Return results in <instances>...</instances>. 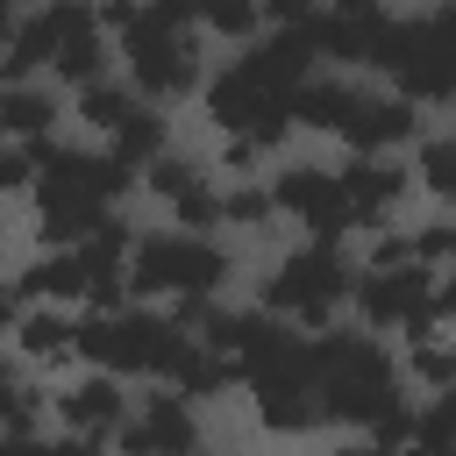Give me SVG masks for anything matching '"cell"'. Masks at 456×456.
<instances>
[{"instance_id":"1","label":"cell","mask_w":456,"mask_h":456,"mask_svg":"<svg viewBox=\"0 0 456 456\" xmlns=\"http://www.w3.org/2000/svg\"><path fill=\"white\" fill-rule=\"evenodd\" d=\"M114 71L128 78V93L142 107L171 114V107L200 100V86L214 71V50H207L185 0H150V7H135V28L114 43Z\"/></svg>"},{"instance_id":"2","label":"cell","mask_w":456,"mask_h":456,"mask_svg":"<svg viewBox=\"0 0 456 456\" xmlns=\"http://www.w3.org/2000/svg\"><path fill=\"white\" fill-rule=\"evenodd\" d=\"M242 256L228 235H178V228H142L128 256V299L135 306H178V299H228Z\"/></svg>"},{"instance_id":"3","label":"cell","mask_w":456,"mask_h":456,"mask_svg":"<svg viewBox=\"0 0 456 456\" xmlns=\"http://www.w3.org/2000/svg\"><path fill=\"white\" fill-rule=\"evenodd\" d=\"M349 285H356V256L328 249V242H292L285 256H271L256 271V299L271 321H285L292 335H328L349 314Z\"/></svg>"},{"instance_id":"4","label":"cell","mask_w":456,"mask_h":456,"mask_svg":"<svg viewBox=\"0 0 456 456\" xmlns=\"http://www.w3.org/2000/svg\"><path fill=\"white\" fill-rule=\"evenodd\" d=\"M370 86L413 100L420 114L428 107H456V0L392 14L385 43H378V64H370Z\"/></svg>"},{"instance_id":"5","label":"cell","mask_w":456,"mask_h":456,"mask_svg":"<svg viewBox=\"0 0 456 456\" xmlns=\"http://www.w3.org/2000/svg\"><path fill=\"white\" fill-rule=\"evenodd\" d=\"M192 349L185 328H171L164 306H121V314H78V370L121 378V385H171L178 356Z\"/></svg>"},{"instance_id":"6","label":"cell","mask_w":456,"mask_h":456,"mask_svg":"<svg viewBox=\"0 0 456 456\" xmlns=\"http://www.w3.org/2000/svg\"><path fill=\"white\" fill-rule=\"evenodd\" d=\"M264 185H271L278 221L299 228V242H328V249H349V242H356V214H349V200H342L335 164H321V157H278V164L264 171Z\"/></svg>"},{"instance_id":"7","label":"cell","mask_w":456,"mask_h":456,"mask_svg":"<svg viewBox=\"0 0 456 456\" xmlns=\"http://www.w3.org/2000/svg\"><path fill=\"white\" fill-rule=\"evenodd\" d=\"M242 392H249V420H256L271 442H306V435H321V428H328V420H321V392H314L306 335H299V349H292V356H278V363L249 370V378H242Z\"/></svg>"},{"instance_id":"8","label":"cell","mask_w":456,"mask_h":456,"mask_svg":"<svg viewBox=\"0 0 456 456\" xmlns=\"http://www.w3.org/2000/svg\"><path fill=\"white\" fill-rule=\"evenodd\" d=\"M435 321V271L428 264H399V271H356L349 285V328L399 342L406 328Z\"/></svg>"},{"instance_id":"9","label":"cell","mask_w":456,"mask_h":456,"mask_svg":"<svg viewBox=\"0 0 456 456\" xmlns=\"http://www.w3.org/2000/svg\"><path fill=\"white\" fill-rule=\"evenodd\" d=\"M135 413V392L121 378H100V370H71L64 385H50V420H57V442H86V449H114V435L128 428Z\"/></svg>"},{"instance_id":"10","label":"cell","mask_w":456,"mask_h":456,"mask_svg":"<svg viewBox=\"0 0 456 456\" xmlns=\"http://www.w3.org/2000/svg\"><path fill=\"white\" fill-rule=\"evenodd\" d=\"M200 449H207L200 406H192V399H178L171 385H142V392H135L128 428L114 435V456H200Z\"/></svg>"},{"instance_id":"11","label":"cell","mask_w":456,"mask_h":456,"mask_svg":"<svg viewBox=\"0 0 456 456\" xmlns=\"http://www.w3.org/2000/svg\"><path fill=\"white\" fill-rule=\"evenodd\" d=\"M335 178H342V200H349V214H356V235L392 228L399 207L413 200V164H406V157H342Z\"/></svg>"},{"instance_id":"12","label":"cell","mask_w":456,"mask_h":456,"mask_svg":"<svg viewBox=\"0 0 456 456\" xmlns=\"http://www.w3.org/2000/svg\"><path fill=\"white\" fill-rule=\"evenodd\" d=\"M228 64H235L264 100H292V93L321 71V57H314V43H306L299 28H264V36H256L249 50H235Z\"/></svg>"},{"instance_id":"13","label":"cell","mask_w":456,"mask_h":456,"mask_svg":"<svg viewBox=\"0 0 456 456\" xmlns=\"http://www.w3.org/2000/svg\"><path fill=\"white\" fill-rule=\"evenodd\" d=\"M7 356L36 378H57V370H78V314H57V306H21L14 328H7Z\"/></svg>"},{"instance_id":"14","label":"cell","mask_w":456,"mask_h":456,"mask_svg":"<svg viewBox=\"0 0 456 456\" xmlns=\"http://www.w3.org/2000/svg\"><path fill=\"white\" fill-rule=\"evenodd\" d=\"M363 100H370V78H349V71H314V78H306V86H299L285 107H292V128L342 142Z\"/></svg>"},{"instance_id":"15","label":"cell","mask_w":456,"mask_h":456,"mask_svg":"<svg viewBox=\"0 0 456 456\" xmlns=\"http://www.w3.org/2000/svg\"><path fill=\"white\" fill-rule=\"evenodd\" d=\"M192 107H200V121L214 128V142H228V135H256V121H264L278 100H264L228 57H214V71H207V86H200Z\"/></svg>"},{"instance_id":"16","label":"cell","mask_w":456,"mask_h":456,"mask_svg":"<svg viewBox=\"0 0 456 456\" xmlns=\"http://www.w3.org/2000/svg\"><path fill=\"white\" fill-rule=\"evenodd\" d=\"M64 121H71V100H64L50 78L0 86V142H14V150H43V142H57Z\"/></svg>"},{"instance_id":"17","label":"cell","mask_w":456,"mask_h":456,"mask_svg":"<svg viewBox=\"0 0 456 456\" xmlns=\"http://www.w3.org/2000/svg\"><path fill=\"white\" fill-rule=\"evenodd\" d=\"M14 306H57V314H86V264L78 249H36L28 264L7 271Z\"/></svg>"},{"instance_id":"18","label":"cell","mask_w":456,"mask_h":456,"mask_svg":"<svg viewBox=\"0 0 456 456\" xmlns=\"http://www.w3.org/2000/svg\"><path fill=\"white\" fill-rule=\"evenodd\" d=\"M392 356H399V385H406L413 399L456 392V328L420 321V328H406V335L392 342Z\"/></svg>"},{"instance_id":"19","label":"cell","mask_w":456,"mask_h":456,"mask_svg":"<svg viewBox=\"0 0 456 456\" xmlns=\"http://www.w3.org/2000/svg\"><path fill=\"white\" fill-rule=\"evenodd\" d=\"M200 185H214V164H207L200 150H185V142H171V150H164V157H157V164L135 178V192H150L164 214H171L178 200H192Z\"/></svg>"},{"instance_id":"20","label":"cell","mask_w":456,"mask_h":456,"mask_svg":"<svg viewBox=\"0 0 456 456\" xmlns=\"http://www.w3.org/2000/svg\"><path fill=\"white\" fill-rule=\"evenodd\" d=\"M100 150H107L121 171H135V178H142V171H150V164L171 150V114H157V107H135V114H128V121H121V128H114Z\"/></svg>"},{"instance_id":"21","label":"cell","mask_w":456,"mask_h":456,"mask_svg":"<svg viewBox=\"0 0 456 456\" xmlns=\"http://www.w3.org/2000/svg\"><path fill=\"white\" fill-rule=\"evenodd\" d=\"M406 164H413V192L456 207V128H435L428 121V135L406 150Z\"/></svg>"},{"instance_id":"22","label":"cell","mask_w":456,"mask_h":456,"mask_svg":"<svg viewBox=\"0 0 456 456\" xmlns=\"http://www.w3.org/2000/svg\"><path fill=\"white\" fill-rule=\"evenodd\" d=\"M192 21H200V36H207V50H221V43H228V57H235V50H249V43L271 28L256 0H207V7H192Z\"/></svg>"},{"instance_id":"23","label":"cell","mask_w":456,"mask_h":456,"mask_svg":"<svg viewBox=\"0 0 456 456\" xmlns=\"http://www.w3.org/2000/svg\"><path fill=\"white\" fill-rule=\"evenodd\" d=\"M135 107H142V100L128 93V78H121V71H114V78H100V86H86V93H71V121H78L93 142H107Z\"/></svg>"},{"instance_id":"24","label":"cell","mask_w":456,"mask_h":456,"mask_svg":"<svg viewBox=\"0 0 456 456\" xmlns=\"http://www.w3.org/2000/svg\"><path fill=\"white\" fill-rule=\"evenodd\" d=\"M171 392L178 399H192V406H207V399H228V392H242V370L228 363V356H214V349H185L178 356V370H171Z\"/></svg>"},{"instance_id":"25","label":"cell","mask_w":456,"mask_h":456,"mask_svg":"<svg viewBox=\"0 0 456 456\" xmlns=\"http://www.w3.org/2000/svg\"><path fill=\"white\" fill-rule=\"evenodd\" d=\"M221 185V178H214ZM221 228L228 235H271L278 228V207H271V185L264 178H242V185H221Z\"/></svg>"},{"instance_id":"26","label":"cell","mask_w":456,"mask_h":456,"mask_svg":"<svg viewBox=\"0 0 456 456\" xmlns=\"http://www.w3.org/2000/svg\"><path fill=\"white\" fill-rule=\"evenodd\" d=\"M36 192V150L0 142V200H28Z\"/></svg>"},{"instance_id":"27","label":"cell","mask_w":456,"mask_h":456,"mask_svg":"<svg viewBox=\"0 0 456 456\" xmlns=\"http://www.w3.org/2000/svg\"><path fill=\"white\" fill-rule=\"evenodd\" d=\"M0 456H57V435L36 428V435H0Z\"/></svg>"},{"instance_id":"28","label":"cell","mask_w":456,"mask_h":456,"mask_svg":"<svg viewBox=\"0 0 456 456\" xmlns=\"http://www.w3.org/2000/svg\"><path fill=\"white\" fill-rule=\"evenodd\" d=\"M321 456H385V449H378V442H363V435H342V442H328Z\"/></svg>"},{"instance_id":"29","label":"cell","mask_w":456,"mask_h":456,"mask_svg":"<svg viewBox=\"0 0 456 456\" xmlns=\"http://www.w3.org/2000/svg\"><path fill=\"white\" fill-rule=\"evenodd\" d=\"M14 314H21V306H14V285L0 278V342H7V328H14Z\"/></svg>"},{"instance_id":"30","label":"cell","mask_w":456,"mask_h":456,"mask_svg":"<svg viewBox=\"0 0 456 456\" xmlns=\"http://www.w3.org/2000/svg\"><path fill=\"white\" fill-rule=\"evenodd\" d=\"M14 21H21V7H14V0H0V50L14 43Z\"/></svg>"},{"instance_id":"31","label":"cell","mask_w":456,"mask_h":456,"mask_svg":"<svg viewBox=\"0 0 456 456\" xmlns=\"http://www.w3.org/2000/svg\"><path fill=\"white\" fill-rule=\"evenodd\" d=\"M57 456H107V449H86V442H57Z\"/></svg>"},{"instance_id":"32","label":"cell","mask_w":456,"mask_h":456,"mask_svg":"<svg viewBox=\"0 0 456 456\" xmlns=\"http://www.w3.org/2000/svg\"><path fill=\"white\" fill-rule=\"evenodd\" d=\"M399 456H442V449H399Z\"/></svg>"},{"instance_id":"33","label":"cell","mask_w":456,"mask_h":456,"mask_svg":"<svg viewBox=\"0 0 456 456\" xmlns=\"http://www.w3.org/2000/svg\"><path fill=\"white\" fill-rule=\"evenodd\" d=\"M200 456H207V449H200Z\"/></svg>"}]
</instances>
